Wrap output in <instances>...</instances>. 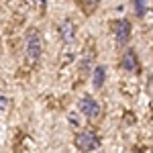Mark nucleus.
I'll list each match as a JSON object with an SVG mask.
<instances>
[{
	"instance_id": "nucleus-11",
	"label": "nucleus",
	"mask_w": 153,
	"mask_h": 153,
	"mask_svg": "<svg viewBox=\"0 0 153 153\" xmlns=\"http://www.w3.org/2000/svg\"><path fill=\"white\" fill-rule=\"evenodd\" d=\"M6 104H8V100H6V98H2V96H0V108H2V110H4V108H6Z\"/></svg>"
},
{
	"instance_id": "nucleus-3",
	"label": "nucleus",
	"mask_w": 153,
	"mask_h": 153,
	"mask_svg": "<svg viewBox=\"0 0 153 153\" xmlns=\"http://www.w3.org/2000/svg\"><path fill=\"white\" fill-rule=\"evenodd\" d=\"M110 29H112V35H114L118 45H127L129 43L131 33H133V27H131L129 19H117V21H112Z\"/></svg>"
},
{
	"instance_id": "nucleus-2",
	"label": "nucleus",
	"mask_w": 153,
	"mask_h": 153,
	"mask_svg": "<svg viewBox=\"0 0 153 153\" xmlns=\"http://www.w3.org/2000/svg\"><path fill=\"white\" fill-rule=\"evenodd\" d=\"M74 147L80 153H92L100 147V137L94 131H80L74 137Z\"/></svg>"
},
{
	"instance_id": "nucleus-4",
	"label": "nucleus",
	"mask_w": 153,
	"mask_h": 153,
	"mask_svg": "<svg viewBox=\"0 0 153 153\" xmlns=\"http://www.w3.org/2000/svg\"><path fill=\"white\" fill-rule=\"evenodd\" d=\"M78 110L86 118H90V120L100 117V104H98V100H96L94 96H82L80 102H78Z\"/></svg>"
},
{
	"instance_id": "nucleus-5",
	"label": "nucleus",
	"mask_w": 153,
	"mask_h": 153,
	"mask_svg": "<svg viewBox=\"0 0 153 153\" xmlns=\"http://www.w3.org/2000/svg\"><path fill=\"white\" fill-rule=\"evenodd\" d=\"M57 31H59L61 41H63L65 45H70V43H74V39L78 35V25L74 23L71 19H63V21L57 25Z\"/></svg>"
},
{
	"instance_id": "nucleus-8",
	"label": "nucleus",
	"mask_w": 153,
	"mask_h": 153,
	"mask_svg": "<svg viewBox=\"0 0 153 153\" xmlns=\"http://www.w3.org/2000/svg\"><path fill=\"white\" fill-rule=\"evenodd\" d=\"M133 4H135V14L137 16H145V12L149 10L147 0H133Z\"/></svg>"
},
{
	"instance_id": "nucleus-1",
	"label": "nucleus",
	"mask_w": 153,
	"mask_h": 153,
	"mask_svg": "<svg viewBox=\"0 0 153 153\" xmlns=\"http://www.w3.org/2000/svg\"><path fill=\"white\" fill-rule=\"evenodd\" d=\"M25 53L31 63H39V59L43 55V37L37 31L35 27H31L27 31V37H25Z\"/></svg>"
},
{
	"instance_id": "nucleus-10",
	"label": "nucleus",
	"mask_w": 153,
	"mask_h": 153,
	"mask_svg": "<svg viewBox=\"0 0 153 153\" xmlns=\"http://www.w3.org/2000/svg\"><path fill=\"white\" fill-rule=\"evenodd\" d=\"M68 118H70V123L74 125V127H78V125H80V120H78V117H74V114H70Z\"/></svg>"
},
{
	"instance_id": "nucleus-6",
	"label": "nucleus",
	"mask_w": 153,
	"mask_h": 153,
	"mask_svg": "<svg viewBox=\"0 0 153 153\" xmlns=\"http://www.w3.org/2000/svg\"><path fill=\"white\" fill-rule=\"evenodd\" d=\"M120 65H123L125 71H137L139 70V57H137L135 49H131V47L125 49V53L120 57Z\"/></svg>"
},
{
	"instance_id": "nucleus-7",
	"label": "nucleus",
	"mask_w": 153,
	"mask_h": 153,
	"mask_svg": "<svg viewBox=\"0 0 153 153\" xmlns=\"http://www.w3.org/2000/svg\"><path fill=\"white\" fill-rule=\"evenodd\" d=\"M104 80H106V68L104 65H96L94 71H92V86L96 90L104 86Z\"/></svg>"
},
{
	"instance_id": "nucleus-9",
	"label": "nucleus",
	"mask_w": 153,
	"mask_h": 153,
	"mask_svg": "<svg viewBox=\"0 0 153 153\" xmlns=\"http://www.w3.org/2000/svg\"><path fill=\"white\" fill-rule=\"evenodd\" d=\"M80 4H82V8L86 10V14H92V12L98 8L100 0H80Z\"/></svg>"
}]
</instances>
